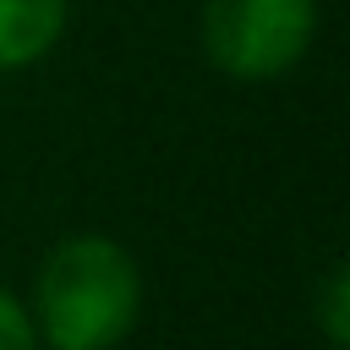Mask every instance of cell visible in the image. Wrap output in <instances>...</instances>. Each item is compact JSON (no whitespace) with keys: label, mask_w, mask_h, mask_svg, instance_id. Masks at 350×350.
<instances>
[{"label":"cell","mask_w":350,"mask_h":350,"mask_svg":"<svg viewBox=\"0 0 350 350\" xmlns=\"http://www.w3.org/2000/svg\"><path fill=\"white\" fill-rule=\"evenodd\" d=\"M38 323L55 350H109L131 334L142 306V273L109 235H71L38 268Z\"/></svg>","instance_id":"6da1fadb"},{"label":"cell","mask_w":350,"mask_h":350,"mask_svg":"<svg viewBox=\"0 0 350 350\" xmlns=\"http://www.w3.org/2000/svg\"><path fill=\"white\" fill-rule=\"evenodd\" d=\"M66 27V0H0V71L33 66Z\"/></svg>","instance_id":"3957f363"},{"label":"cell","mask_w":350,"mask_h":350,"mask_svg":"<svg viewBox=\"0 0 350 350\" xmlns=\"http://www.w3.org/2000/svg\"><path fill=\"white\" fill-rule=\"evenodd\" d=\"M0 350H38V328L16 295L0 290Z\"/></svg>","instance_id":"5b68a950"},{"label":"cell","mask_w":350,"mask_h":350,"mask_svg":"<svg viewBox=\"0 0 350 350\" xmlns=\"http://www.w3.org/2000/svg\"><path fill=\"white\" fill-rule=\"evenodd\" d=\"M323 334L328 345H350V268L334 262V273L323 279Z\"/></svg>","instance_id":"277c9868"},{"label":"cell","mask_w":350,"mask_h":350,"mask_svg":"<svg viewBox=\"0 0 350 350\" xmlns=\"http://www.w3.org/2000/svg\"><path fill=\"white\" fill-rule=\"evenodd\" d=\"M317 33V0H208L202 49L219 71L262 82L290 71Z\"/></svg>","instance_id":"7a4b0ae2"}]
</instances>
